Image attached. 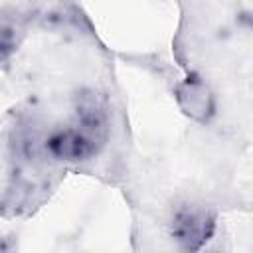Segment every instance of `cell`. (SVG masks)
<instances>
[{
	"instance_id": "obj_1",
	"label": "cell",
	"mask_w": 253,
	"mask_h": 253,
	"mask_svg": "<svg viewBox=\"0 0 253 253\" xmlns=\"http://www.w3.org/2000/svg\"><path fill=\"white\" fill-rule=\"evenodd\" d=\"M215 231V215L206 206L184 204L174 210L170 219V237L186 251L202 249Z\"/></svg>"
},
{
	"instance_id": "obj_3",
	"label": "cell",
	"mask_w": 253,
	"mask_h": 253,
	"mask_svg": "<svg viewBox=\"0 0 253 253\" xmlns=\"http://www.w3.org/2000/svg\"><path fill=\"white\" fill-rule=\"evenodd\" d=\"M176 101L180 109L196 119V121H206L213 113V97L211 91L202 83L200 79H186L176 87Z\"/></svg>"
},
{
	"instance_id": "obj_2",
	"label": "cell",
	"mask_w": 253,
	"mask_h": 253,
	"mask_svg": "<svg viewBox=\"0 0 253 253\" xmlns=\"http://www.w3.org/2000/svg\"><path fill=\"white\" fill-rule=\"evenodd\" d=\"M105 142V138L93 134L91 130L83 128V126H73V128H63L53 132L47 142L45 148L51 156L59 158V160H67V162H79V160H87L93 154H97V150L101 148V144Z\"/></svg>"
}]
</instances>
